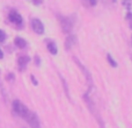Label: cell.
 I'll return each instance as SVG.
<instances>
[{
    "label": "cell",
    "instance_id": "obj_1",
    "mask_svg": "<svg viewBox=\"0 0 132 128\" xmlns=\"http://www.w3.org/2000/svg\"><path fill=\"white\" fill-rule=\"evenodd\" d=\"M13 110H14V112L19 115V117L23 118V119L27 117L28 112H29L28 107L26 105H23L20 100H14L13 101Z\"/></svg>",
    "mask_w": 132,
    "mask_h": 128
},
{
    "label": "cell",
    "instance_id": "obj_2",
    "mask_svg": "<svg viewBox=\"0 0 132 128\" xmlns=\"http://www.w3.org/2000/svg\"><path fill=\"white\" fill-rule=\"evenodd\" d=\"M59 21H60V25H62L63 32L68 34L73 28V19L67 18V16H59Z\"/></svg>",
    "mask_w": 132,
    "mask_h": 128
},
{
    "label": "cell",
    "instance_id": "obj_3",
    "mask_svg": "<svg viewBox=\"0 0 132 128\" xmlns=\"http://www.w3.org/2000/svg\"><path fill=\"white\" fill-rule=\"evenodd\" d=\"M27 120V122L29 124V126L31 128H41V125H39V120H38V117L35 114L34 112L29 111L27 114V117L24 118Z\"/></svg>",
    "mask_w": 132,
    "mask_h": 128
},
{
    "label": "cell",
    "instance_id": "obj_4",
    "mask_svg": "<svg viewBox=\"0 0 132 128\" xmlns=\"http://www.w3.org/2000/svg\"><path fill=\"white\" fill-rule=\"evenodd\" d=\"M30 25H31L32 30H34L36 34L42 35L44 33V25L42 23L41 20H38V19H32L31 22H30Z\"/></svg>",
    "mask_w": 132,
    "mask_h": 128
},
{
    "label": "cell",
    "instance_id": "obj_5",
    "mask_svg": "<svg viewBox=\"0 0 132 128\" xmlns=\"http://www.w3.org/2000/svg\"><path fill=\"white\" fill-rule=\"evenodd\" d=\"M74 61H75V62H77L78 66H79V68H80V69H81V70H82V72H84L85 77H86V79H87V83H88V85H89V90H88V91H90V90H92V87H93V78H92L90 73H89V71L87 70V69L85 68V66L82 65V64L80 63L79 61L77 60V58H74Z\"/></svg>",
    "mask_w": 132,
    "mask_h": 128
},
{
    "label": "cell",
    "instance_id": "obj_6",
    "mask_svg": "<svg viewBox=\"0 0 132 128\" xmlns=\"http://www.w3.org/2000/svg\"><path fill=\"white\" fill-rule=\"evenodd\" d=\"M8 18H9V21H11V22H13L14 25H16V26H22V23H23L22 16H21L16 11H12L11 13H9Z\"/></svg>",
    "mask_w": 132,
    "mask_h": 128
},
{
    "label": "cell",
    "instance_id": "obj_7",
    "mask_svg": "<svg viewBox=\"0 0 132 128\" xmlns=\"http://www.w3.org/2000/svg\"><path fill=\"white\" fill-rule=\"evenodd\" d=\"M75 42H77V37H75L74 35H68L65 40V49L66 50L71 49L73 46H74Z\"/></svg>",
    "mask_w": 132,
    "mask_h": 128
},
{
    "label": "cell",
    "instance_id": "obj_8",
    "mask_svg": "<svg viewBox=\"0 0 132 128\" xmlns=\"http://www.w3.org/2000/svg\"><path fill=\"white\" fill-rule=\"evenodd\" d=\"M29 62H30V57H28V56H20L19 60H18V64H19V66H20L21 70L24 69L26 65H27Z\"/></svg>",
    "mask_w": 132,
    "mask_h": 128
},
{
    "label": "cell",
    "instance_id": "obj_9",
    "mask_svg": "<svg viewBox=\"0 0 132 128\" xmlns=\"http://www.w3.org/2000/svg\"><path fill=\"white\" fill-rule=\"evenodd\" d=\"M14 43H15V46L18 47V48H26V47H27V41H26V40H23L22 37H15V39H14Z\"/></svg>",
    "mask_w": 132,
    "mask_h": 128
},
{
    "label": "cell",
    "instance_id": "obj_10",
    "mask_svg": "<svg viewBox=\"0 0 132 128\" xmlns=\"http://www.w3.org/2000/svg\"><path fill=\"white\" fill-rule=\"evenodd\" d=\"M48 50L51 53V55H57V46L55 42H49L48 43Z\"/></svg>",
    "mask_w": 132,
    "mask_h": 128
},
{
    "label": "cell",
    "instance_id": "obj_11",
    "mask_svg": "<svg viewBox=\"0 0 132 128\" xmlns=\"http://www.w3.org/2000/svg\"><path fill=\"white\" fill-rule=\"evenodd\" d=\"M107 60H108V62L110 63V65H111V66H114V68H116V66H117V62L112 60L111 55H109V54H108V55H107Z\"/></svg>",
    "mask_w": 132,
    "mask_h": 128
},
{
    "label": "cell",
    "instance_id": "obj_12",
    "mask_svg": "<svg viewBox=\"0 0 132 128\" xmlns=\"http://www.w3.org/2000/svg\"><path fill=\"white\" fill-rule=\"evenodd\" d=\"M125 19L129 21V25H130V28L132 29V13H131V12H129V13L126 14V18H125Z\"/></svg>",
    "mask_w": 132,
    "mask_h": 128
},
{
    "label": "cell",
    "instance_id": "obj_13",
    "mask_svg": "<svg viewBox=\"0 0 132 128\" xmlns=\"http://www.w3.org/2000/svg\"><path fill=\"white\" fill-rule=\"evenodd\" d=\"M5 40H6V34H5L1 29H0V42H4Z\"/></svg>",
    "mask_w": 132,
    "mask_h": 128
},
{
    "label": "cell",
    "instance_id": "obj_14",
    "mask_svg": "<svg viewBox=\"0 0 132 128\" xmlns=\"http://www.w3.org/2000/svg\"><path fill=\"white\" fill-rule=\"evenodd\" d=\"M124 5H126V8H128V9H131L130 0H124Z\"/></svg>",
    "mask_w": 132,
    "mask_h": 128
},
{
    "label": "cell",
    "instance_id": "obj_15",
    "mask_svg": "<svg viewBox=\"0 0 132 128\" xmlns=\"http://www.w3.org/2000/svg\"><path fill=\"white\" fill-rule=\"evenodd\" d=\"M30 78H31V80H32V82H34V85H37V84H38V82H37V80L35 79V77H34V76H31V77H30Z\"/></svg>",
    "mask_w": 132,
    "mask_h": 128
},
{
    "label": "cell",
    "instance_id": "obj_16",
    "mask_svg": "<svg viewBox=\"0 0 132 128\" xmlns=\"http://www.w3.org/2000/svg\"><path fill=\"white\" fill-rule=\"evenodd\" d=\"M35 62H36V65H39V58H38V56H36V57H35Z\"/></svg>",
    "mask_w": 132,
    "mask_h": 128
},
{
    "label": "cell",
    "instance_id": "obj_17",
    "mask_svg": "<svg viewBox=\"0 0 132 128\" xmlns=\"http://www.w3.org/2000/svg\"><path fill=\"white\" fill-rule=\"evenodd\" d=\"M89 2H90V5H93V6L96 5V0H89Z\"/></svg>",
    "mask_w": 132,
    "mask_h": 128
},
{
    "label": "cell",
    "instance_id": "obj_18",
    "mask_svg": "<svg viewBox=\"0 0 132 128\" xmlns=\"http://www.w3.org/2000/svg\"><path fill=\"white\" fill-rule=\"evenodd\" d=\"M2 57H4V53H2V51H1V49H0V60H1Z\"/></svg>",
    "mask_w": 132,
    "mask_h": 128
}]
</instances>
